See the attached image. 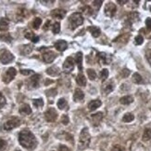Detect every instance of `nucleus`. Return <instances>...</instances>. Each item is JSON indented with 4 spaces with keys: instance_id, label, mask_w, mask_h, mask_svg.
<instances>
[{
    "instance_id": "obj_1",
    "label": "nucleus",
    "mask_w": 151,
    "mask_h": 151,
    "mask_svg": "<svg viewBox=\"0 0 151 151\" xmlns=\"http://www.w3.org/2000/svg\"><path fill=\"white\" fill-rule=\"evenodd\" d=\"M19 142L21 146L28 149L34 148L36 145V139L29 130H22L19 134Z\"/></svg>"
},
{
    "instance_id": "obj_2",
    "label": "nucleus",
    "mask_w": 151,
    "mask_h": 151,
    "mask_svg": "<svg viewBox=\"0 0 151 151\" xmlns=\"http://www.w3.org/2000/svg\"><path fill=\"white\" fill-rule=\"evenodd\" d=\"M91 141V136L88 132V129L83 128L80 133V137H79V145L78 148L79 150H85L89 146Z\"/></svg>"
},
{
    "instance_id": "obj_3",
    "label": "nucleus",
    "mask_w": 151,
    "mask_h": 151,
    "mask_svg": "<svg viewBox=\"0 0 151 151\" xmlns=\"http://www.w3.org/2000/svg\"><path fill=\"white\" fill-rule=\"evenodd\" d=\"M83 18L81 13L75 12L73 14H71L69 18V25H70V29L74 30L76 29L77 27L83 24Z\"/></svg>"
},
{
    "instance_id": "obj_4",
    "label": "nucleus",
    "mask_w": 151,
    "mask_h": 151,
    "mask_svg": "<svg viewBox=\"0 0 151 151\" xmlns=\"http://www.w3.org/2000/svg\"><path fill=\"white\" fill-rule=\"evenodd\" d=\"M21 124V120H19V118L13 117L9 118V120H7L5 123H4V130L6 131H11L13 130L14 128H17L18 126H19Z\"/></svg>"
},
{
    "instance_id": "obj_5",
    "label": "nucleus",
    "mask_w": 151,
    "mask_h": 151,
    "mask_svg": "<svg viewBox=\"0 0 151 151\" xmlns=\"http://www.w3.org/2000/svg\"><path fill=\"white\" fill-rule=\"evenodd\" d=\"M16 74H17V71H16V69L14 68V67H10V68L7 69L5 74L3 75V81L6 83V84H7V83H9L10 81H12Z\"/></svg>"
},
{
    "instance_id": "obj_6",
    "label": "nucleus",
    "mask_w": 151,
    "mask_h": 151,
    "mask_svg": "<svg viewBox=\"0 0 151 151\" xmlns=\"http://www.w3.org/2000/svg\"><path fill=\"white\" fill-rule=\"evenodd\" d=\"M14 60V55L9 50H4L0 55V62L3 65H7V63H11Z\"/></svg>"
},
{
    "instance_id": "obj_7",
    "label": "nucleus",
    "mask_w": 151,
    "mask_h": 151,
    "mask_svg": "<svg viewBox=\"0 0 151 151\" xmlns=\"http://www.w3.org/2000/svg\"><path fill=\"white\" fill-rule=\"evenodd\" d=\"M58 118V113L54 108L50 107L45 112V118L48 122H54Z\"/></svg>"
},
{
    "instance_id": "obj_8",
    "label": "nucleus",
    "mask_w": 151,
    "mask_h": 151,
    "mask_svg": "<svg viewBox=\"0 0 151 151\" xmlns=\"http://www.w3.org/2000/svg\"><path fill=\"white\" fill-rule=\"evenodd\" d=\"M74 69V60L71 57H68L63 63V71L65 73H70Z\"/></svg>"
},
{
    "instance_id": "obj_9",
    "label": "nucleus",
    "mask_w": 151,
    "mask_h": 151,
    "mask_svg": "<svg viewBox=\"0 0 151 151\" xmlns=\"http://www.w3.org/2000/svg\"><path fill=\"white\" fill-rule=\"evenodd\" d=\"M41 76L38 74H34L29 79V88L30 89H36L39 87V83H40Z\"/></svg>"
},
{
    "instance_id": "obj_10",
    "label": "nucleus",
    "mask_w": 151,
    "mask_h": 151,
    "mask_svg": "<svg viewBox=\"0 0 151 151\" xmlns=\"http://www.w3.org/2000/svg\"><path fill=\"white\" fill-rule=\"evenodd\" d=\"M117 11V7H116V5H115L114 3H108L105 7V14L107 16H109V17H113L116 13Z\"/></svg>"
},
{
    "instance_id": "obj_11",
    "label": "nucleus",
    "mask_w": 151,
    "mask_h": 151,
    "mask_svg": "<svg viewBox=\"0 0 151 151\" xmlns=\"http://www.w3.org/2000/svg\"><path fill=\"white\" fill-rule=\"evenodd\" d=\"M56 57H57V54H56L54 51L47 50L43 54V61L45 63H52L56 59Z\"/></svg>"
},
{
    "instance_id": "obj_12",
    "label": "nucleus",
    "mask_w": 151,
    "mask_h": 151,
    "mask_svg": "<svg viewBox=\"0 0 151 151\" xmlns=\"http://www.w3.org/2000/svg\"><path fill=\"white\" fill-rule=\"evenodd\" d=\"M103 118V114L101 112H97L96 114H93L90 116V120H91V122H92V124L94 126H98L99 123L101 122Z\"/></svg>"
},
{
    "instance_id": "obj_13",
    "label": "nucleus",
    "mask_w": 151,
    "mask_h": 151,
    "mask_svg": "<svg viewBox=\"0 0 151 151\" xmlns=\"http://www.w3.org/2000/svg\"><path fill=\"white\" fill-rule=\"evenodd\" d=\"M97 58H98V61L100 62V63H103V65H109L110 61H111V57L109 55L106 54L105 52H98Z\"/></svg>"
},
{
    "instance_id": "obj_14",
    "label": "nucleus",
    "mask_w": 151,
    "mask_h": 151,
    "mask_svg": "<svg viewBox=\"0 0 151 151\" xmlns=\"http://www.w3.org/2000/svg\"><path fill=\"white\" fill-rule=\"evenodd\" d=\"M66 13H67L66 10H61V9H57V10H54L51 11V16H52L53 18L61 20V19H63L65 17Z\"/></svg>"
},
{
    "instance_id": "obj_15",
    "label": "nucleus",
    "mask_w": 151,
    "mask_h": 151,
    "mask_svg": "<svg viewBox=\"0 0 151 151\" xmlns=\"http://www.w3.org/2000/svg\"><path fill=\"white\" fill-rule=\"evenodd\" d=\"M67 47H68V44L65 40H58L55 43V48L58 51H64L67 49Z\"/></svg>"
},
{
    "instance_id": "obj_16",
    "label": "nucleus",
    "mask_w": 151,
    "mask_h": 151,
    "mask_svg": "<svg viewBox=\"0 0 151 151\" xmlns=\"http://www.w3.org/2000/svg\"><path fill=\"white\" fill-rule=\"evenodd\" d=\"M9 20L6 18H1L0 19V31L1 32H6L9 30Z\"/></svg>"
},
{
    "instance_id": "obj_17",
    "label": "nucleus",
    "mask_w": 151,
    "mask_h": 151,
    "mask_svg": "<svg viewBox=\"0 0 151 151\" xmlns=\"http://www.w3.org/2000/svg\"><path fill=\"white\" fill-rule=\"evenodd\" d=\"M83 98H85V93H83V90L80 89H76L75 90V93L73 95V99L75 102H81L83 100Z\"/></svg>"
},
{
    "instance_id": "obj_18",
    "label": "nucleus",
    "mask_w": 151,
    "mask_h": 151,
    "mask_svg": "<svg viewBox=\"0 0 151 151\" xmlns=\"http://www.w3.org/2000/svg\"><path fill=\"white\" fill-rule=\"evenodd\" d=\"M101 101L100 100H98V99H96V100H93V101H91L89 104H88V108L90 111H94V110H96L97 109L99 106L101 105Z\"/></svg>"
},
{
    "instance_id": "obj_19",
    "label": "nucleus",
    "mask_w": 151,
    "mask_h": 151,
    "mask_svg": "<svg viewBox=\"0 0 151 151\" xmlns=\"http://www.w3.org/2000/svg\"><path fill=\"white\" fill-rule=\"evenodd\" d=\"M19 112L21 115H30L32 113V108L30 107L29 105H22L21 107H19Z\"/></svg>"
},
{
    "instance_id": "obj_20",
    "label": "nucleus",
    "mask_w": 151,
    "mask_h": 151,
    "mask_svg": "<svg viewBox=\"0 0 151 151\" xmlns=\"http://www.w3.org/2000/svg\"><path fill=\"white\" fill-rule=\"evenodd\" d=\"M134 102V98L130 95H126V96H123L120 99V103L121 105H128L130 104H132Z\"/></svg>"
},
{
    "instance_id": "obj_21",
    "label": "nucleus",
    "mask_w": 151,
    "mask_h": 151,
    "mask_svg": "<svg viewBox=\"0 0 151 151\" xmlns=\"http://www.w3.org/2000/svg\"><path fill=\"white\" fill-rule=\"evenodd\" d=\"M46 74H48L49 76H52V77H55V76L59 75V69L58 66H51L48 69H46Z\"/></svg>"
},
{
    "instance_id": "obj_22",
    "label": "nucleus",
    "mask_w": 151,
    "mask_h": 151,
    "mask_svg": "<svg viewBox=\"0 0 151 151\" xmlns=\"http://www.w3.org/2000/svg\"><path fill=\"white\" fill-rule=\"evenodd\" d=\"M75 62L77 63L79 70L82 72V69H83V63H82L83 62V53L81 52V51L76 54V57H75Z\"/></svg>"
},
{
    "instance_id": "obj_23",
    "label": "nucleus",
    "mask_w": 151,
    "mask_h": 151,
    "mask_svg": "<svg viewBox=\"0 0 151 151\" xmlns=\"http://www.w3.org/2000/svg\"><path fill=\"white\" fill-rule=\"evenodd\" d=\"M88 30L91 32V34H92V35L94 37H98L101 34L100 29H99L98 27H96V26H91L88 28Z\"/></svg>"
},
{
    "instance_id": "obj_24",
    "label": "nucleus",
    "mask_w": 151,
    "mask_h": 151,
    "mask_svg": "<svg viewBox=\"0 0 151 151\" xmlns=\"http://www.w3.org/2000/svg\"><path fill=\"white\" fill-rule=\"evenodd\" d=\"M76 82L80 86H85L86 85V78L83 74H79L76 78Z\"/></svg>"
},
{
    "instance_id": "obj_25",
    "label": "nucleus",
    "mask_w": 151,
    "mask_h": 151,
    "mask_svg": "<svg viewBox=\"0 0 151 151\" xmlns=\"http://www.w3.org/2000/svg\"><path fill=\"white\" fill-rule=\"evenodd\" d=\"M32 51H33V47H32V45H24V46H22L21 49V53L22 55L29 54Z\"/></svg>"
},
{
    "instance_id": "obj_26",
    "label": "nucleus",
    "mask_w": 151,
    "mask_h": 151,
    "mask_svg": "<svg viewBox=\"0 0 151 151\" xmlns=\"http://www.w3.org/2000/svg\"><path fill=\"white\" fill-rule=\"evenodd\" d=\"M143 140L144 141H149L151 140V129L150 128H146L144 131V133H143Z\"/></svg>"
},
{
    "instance_id": "obj_27",
    "label": "nucleus",
    "mask_w": 151,
    "mask_h": 151,
    "mask_svg": "<svg viewBox=\"0 0 151 151\" xmlns=\"http://www.w3.org/2000/svg\"><path fill=\"white\" fill-rule=\"evenodd\" d=\"M134 120V116L132 114V113H126L123 118H122V120L124 122H131Z\"/></svg>"
},
{
    "instance_id": "obj_28",
    "label": "nucleus",
    "mask_w": 151,
    "mask_h": 151,
    "mask_svg": "<svg viewBox=\"0 0 151 151\" xmlns=\"http://www.w3.org/2000/svg\"><path fill=\"white\" fill-rule=\"evenodd\" d=\"M112 90H113V83H112V81H109L108 84L105 85V87H104V91L106 93V94H109V93H110Z\"/></svg>"
},
{
    "instance_id": "obj_29",
    "label": "nucleus",
    "mask_w": 151,
    "mask_h": 151,
    "mask_svg": "<svg viewBox=\"0 0 151 151\" xmlns=\"http://www.w3.org/2000/svg\"><path fill=\"white\" fill-rule=\"evenodd\" d=\"M67 101L65 100L64 98H61V99H59L58 100V107L59 109H64V108H66L67 107Z\"/></svg>"
},
{
    "instance_id": "obj_30",
    "label": "nucleus",
    "mask_w": 151,
    "mask_h": 151,
    "mask_svg": "<svg viewBox=\"0 0 151 151\" xmlns=\"http://www.w3.org/2000/svg\"><path fill=\"white\" fill-rule=\"evenodd\" d=\"M41 23H42V19L39 18V17H36L34 20V22H33V27L35 30H37L39 27H40Z\"/></svg>"
},
{
    "instance_id": "obj_31",
    "label": "nucleus",
    "mask_w": 151,
    "mask_h": 151,
    "mask_svg": "<svg viewBox=\"0 0 151 151\" xmlns=\"http://www.w3.org/2000/svg\"><path fill=\"white\" fill-rule=\"evenodd\" d=\"M0 38H1L3 41H6L7 43H10L11 41H12V37H11V35L9 34H7V33L0 35Z\"/></svg>"
},
{
    "instance_id": "obj_32",
    "label": "nucleus",
    "mask_w": 151,
    "mask_h": 151,
    "mask_svg": "<svg viewBox=\"0 0 151 151\" xmlns=\"http://www.w3.org/2000/svg\"><path fill=\"white\" fill-rule=\"evenodd\" d=\"M133 80L134 83H136V84H140V83L143 82V78L138 73H134L133 76Z\"/></svg>"
},
{
    "instance_id": "obj_33",
    "label": "nucleus",
    "mask_w": 151,
    "mask_h": 151,
    "mask_svg": "<svg viewBox=\"0 0 151 151\" xmlns=\"http://www.w3.org/2000/svg\"><path fill=\"white\" fill-rule=\"evenodd\" d=\"M87 75H88V78L91 80H95L97 78V73L93 69H87Z\"/></svg>"
},
{
    "instance_id": "obj_34",
    "label": "nucleus",
    "mask_w": 151,
    "mask_h": 151,
    "mask_svg": "<svg viewBox=\"0 0 151 151\" xmlns=\"http://www.w3.org/2000/svg\"><path fill=\"white\" fill-rule=\"evenodd\" d=\"M109 77V70L108 69H102L100 72V78L102 79V81H105Z\"/></svg>"
},
{
    "instance_id": "obj_35",
    "label": "nucleus",
    "mask_w": 151,
    "mask_h": 151,
    "mask_svg": "<svg viewBox=\"0 0 151 151\" xmlns=\"http://www.w3.org/2000/svg\"><path fill=\"white\" fill-rule=\"evenodd\" d=\"M52 31L54 34H58L60 32V23L59 22H55L52 26Z\"/></svg>"
},
{
    "instance_id": "obj_36",
    "label": "nucleus",
    "mask_w": 151,
    "mask_h": 151,
    "mask_svg": "<svg viewBox=\"0 0 151 151\" xmlns=\"http://www.w3.org/2000/svg\"><path fill=\"white\" fill-rule=\"evenodd\" d=\"M33 104L35 107H41L44 105V101L42 99H34L33 101Z\"/></svg>"
},
{
    "instance_id": "obj_37",
    "label": "nucleus",
    "mask_w": 151,
    "mask_h": 151,
    "mask_svg": "<svg viewBox=\"0 0 151 151\" xmlns=\"http://www.w3.org/2000/svg\"><path fill=\"white\" fill-rule=\"evenodd\" d=\"M143 42H144V38L141 35H138L137 37H136L134 38V43H136V45H141L143 44Z\"/></svg>"
},
{
    "instance_id": "obj_38",
    "label": "nucleus",
    "mask_w": 151,
    "mask_h": 151,
    "mask_svg": "<svg viewBox=\"0 0 151 151\" xmlns=\"http://www.w3.org/2000/svg\"><path fill=\"white\" fill-rule=\"evenodd\" d=\"M83 11L85 12V14H87V15H91V14H93V10L91 9V7H89V6H86V7H83Z\"/></svg>"
},
{
    "instance_id": "obj_39",
    "label": "nucleus",
    "mask_w": 151,
    "mask_h": 151,
    "mask_svg": "<svg viewBox=\"0 0 151 151\" xmlns=\"http://www.w3.org/2000/svg\"><path fill=\"white\" fill-rule=\"evenodd\" d=\"M5 105H6V98L1 93H0V108H2Z\"/></svg>"
},
{
    "instance_id": "obj_40",
    "label": "nucleus",
    "mask_w": 151,
    "mask_h": 151,
    "mask_svg": "<svg viewBox=\"0 0 151 151\" xmlns=\"http://www.w3.org/2000/svg\"><path fill=\"white\" fill-rule=\"evenodd\" d=\"M7 148V142L3 139H0V151H4Z\"/></svg>"
},
{
    "instance_id": "obj_41",
    "label": "nucleus",
    "mask_w": 151,
    "mask_h": 151,
    "mask_svg": "<svg viewBox=\"0 0 151 151\" xmlns=\"http://www.w3.org/2000/svg\"><path fill=\"white\" fill-rule=\"evenodd\" d=\"M24 37L27 38V39H30V40H32L35 35H34V33H32L31 31H28V32H26V33L24 34Z\"/></svg>"
},
{
    "instance_id": "obj_42",
    "label": "nucleus",
    "mask_w": 151,
    "mask_h": 151,
    "mask_svg": "<svg viewBox=\"0 0 151 151\" xmlns=\"http://www.w3.org/2000/svg\"><path fill=\"white\" fill-rule=\"evenodd\" d=\"M102 3H103V1H101V0H96V1L93 2V6L96 7L97 10H99V7H100L102 5Z\"/></svg>"
},
{
    "instance_id": "obj_43",
    "label": "nucleus",
    "mask_w": 151,
    "mask_h": 151,
    "mask_svg": "<svg viewBox=\"0 0 151 151\" xmlns=\"http://www.w3.org/2000/svg\"><path fill=\"white\" fill-rule=\"evenodd\" d=\"M21 73L24 76H29V75H32L34 74V71L33 70H30V69H21Z\"/></svg>"
},
{
    "instance_id": "obj_44",
    "label": "nucleus",
    "mask_w": 151,
    "mask_h": 151,
    "mask_svg": "<svg viewBox=\"0 0 151 151\" xmlns=\"http://www.w3.org/2000/svg\"><path fill=\"white\" fill-rule=\"evenodd\" d=\"M69 118L67 115H63L62 118H61V122H62V124H64V125H68V123H69Z\"/></svg>"
},
{
    "instance_id": "obj_45",
    "label": "nucleus",
    "mask_w": 151,
    "mask_h": 151,
    "mask_svg": "<svg viewBox=\"0 0 151 151\" xmlns=\"http://www.w3.org/2000/svg\"><path fill=\"white\" fill-rule=\"evenodd\" d=\"M121 77L122 78H127L128 76L130 75V70H128V69H123L121 71Z\"/></svg>"
},
{
    "instance_id": "obj_46",
    "label": "nucleus",
    "mask_w": 151,
    "mask_h": 151,
    "mask_svg": "<svg viewBox=\"0 0 151 151\" xmlns=\"http://www.w3.org/2000/svg\"><path fill=\"white\" fill-rule=\"evenodd\" d=\"M110 151H123V149H122V148L121 146L116 145V146H114L113 148L110 149Z\"/></svg>"
},
{
    "instance_id": "obj_47",
    "label": "nucleus",
    "mask_w": 151,
    "mask_h": 151,
    "mask_svg": "<svg viewBox=\"0 0 151 151\" xmlns=\"http://www.w3.org/2000/svg\"><path fill=\"white\" fill-rule=\"evenodd\" d=\"M146 28L149 31H151V18H148L146 20Z\"/></svg>"
},
{
    "instance_id": "obj_48",
    "label": "nucleus",
    "mask_w": 151,
    "mask_h": 151,
    "mask_svg": "<svg viewBox=\"0 0 151 151\" xmlns=\"http://www.w3.org/2000/svg\"><path fill=\"white\" fill-rule=\"evenodd\" d=\"M146 59H148V61L149 63V65H151V50H148V52H146Z\"/></svg>"
},
{
    "instance_id": "obj_49",
    "label": "nucleus",
    "mask_w": 151,
    "mask_h": 151,
    "mask_svg": "<svg viewBox=\"0 0 151 151\" xmlns=\"http://www.w3.org/2000/svg\"><path fill=\"white\" fill-rule=\"evenodd\" d=\"M59 151H70L69 148L65 146H59Z\"/></svg>"
},
{
    "instance_id": "obj_50",
    "label": "nucleus",
    "mask_w": 151,
    "mask_h": 151,
    "mask_svg": "<svg viewBox=\"0 0 151 151\" xmlns=\"http://www.w3.org/2000/svg\"><path fill=\"white\" fill-rule=\"evenodd\" d=\"M49 25H50V21H46L45 26H44V30H47L49 28Z\"/></svg>"
},
{
    "instance_id": "obj_51",
    "label": "nucleus",
    "mask_w": 151,
    "mask_h": 151,
    "mask_svg": "<svg viewBox=\"0 0 151 151\" xmlns=\"http://www.w3.org/2000/svg\"><path fill=\"white\" fill-rule=\"evenodd\" d=\"M39 41V37H37V35H35V37L32 39V42H34V43H37Z\"/></svg>"
},
{
    "instance_id": "obj_52",
    "label": "nucleus",
    "mask_w": 151,
    "mask_h": 151,
    "mask_svg": "<svg viewBox=\"0 0 151 151\" xmlns=\"http://www.w3.org/2000/svg\"><path fill=\"white\" fill-rule=\"evenodd\" d=\"M128 1L127 0H123V1H121V0H118V3H120L121 5H122V4H125V3H127Z\"/></svg>"
},
{
    "instance_id": "obj_53",
    "label": "nucleus",
    "mask_w": 151,
    "mask_h": 151,
    "mask_svg": "<svg viewBox=\"0 0 151 151\" xmlns=\"http://www.w3.org/2000/svg\"><path fill=\"white\" fill-rule=\"evenodd\" d=\"M149 10H150V11H151V6L149 7Z\"/></svg>"
},
{
    "instance_id": "obj_54",
    "label": "nucleus",
    "mask_w": 151,
    "mask_h": 151,
    "mask_svg": "<svg viewBox=\"0 0 151 151\" xmlns=\"http://www.w3.org/2000/svg\"><path fill=\"white\" fill-rule=\"evenodd\" d=\"M15 151H21V150H19V149H17V150H15Z\"/></svg>"
},
{
    "instance_id": "obj_55",
    "label": "nucleus",
    "mask_w": 151,
    "mask_h": 151,
    "mask_svg": "<svg viewBox=\"0 0 151 151\" xmlns=\"http://www.w3.org/2000/svg\"><path fill=\"white\" fill-rule=\"evenodd\" d=\"M150 38H151V37H150Z\"/></svg>"
}]
</instances>
